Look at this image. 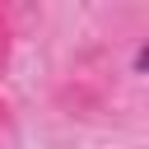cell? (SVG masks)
<instances>
[{"mask_svg": "<svg viewBox=\"0 0 149 149\" xmlns=\"http://www.w3.org/2000/svg\"><path fill=\"white\" fill-rule=\"evenodd\" d=\"M56 107L65 116H98V112H107V93L98 84H88V79L74 74V79H65L56 88Z\"/></svg>", "mask_w": 149, "mask_h": 149, "instance_id": "6da1fadb", "label": "cell"}, {"mask_svg": "<svg viewBox=\"0 0 149 149\" xmlns=\"http://www.w3.org/2000/svg\"><path fill=\"white\" fill-rule=\"evenodd\" d=\"M19 144V126H14V107H9V98L0 93V149H14Z\"/></svg>", "mask_w": 149, "mask_h": 149, "instance_id": "7a4b0ae2", "label": "cell"}, {"mask_svg": "<svg viewBox=\"0 0 149 149\" xmlns=\"http://www.w3.org/2000/svg\"><path fill=\"white\" fill-rule=\"evenodd\" d=\"M9 61H14V23H9V14H5V5H0V79H5V70H9Z\"/></svg>", "mask_w": 149, "mask_h": 149, "instance_id": "3957f363", "label": "cell"}]
</instances>
